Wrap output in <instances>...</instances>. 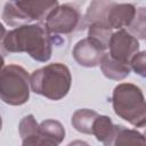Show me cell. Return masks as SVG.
Wrapping results in <instances>:
<instances>
[{
  "instance_id": "obj_1",
  "label": "cell",
  "mask_w": 146,
  "mask_h": 146,
  "mask_svg": "<svg viewBox=\"0 0 146 146\" xmlns=\"http://www.w3.org/2000/svg\"><path fill=\"white\" fill-rule=\"evenodd\" d=\"M2 46L8 52H26L42 63L49 60L52 52L50 34L41 24H27L9 31Z\"/></svg>"
},
{
  "instance_id": "obj_2",
  "label": "cell",
  "mask_w": 146,
  "mask_h": 146,
  "mask_svg": "<svg viewBox=\"0 0 146 146\" xmlns=\"http://www.w3.org/2000/svg\"><path fill=\"white\" fill-rule=\"evenodd\" d=\"M71 83V72L68 67L62 63L48 64L35 70L30 76L32 91L51 100L64 98L70 91Z\"/></svg>"
},
{
  "instance_id": "obj_3",
  "label": "cell",
  "mask_w": 146,
  "mask_h": 146,
  "mask_svg": "<svg viewBox=\"0 0 146 146\" xmlns=\"http://www.w3.org/2000/svg\"><path fill=\"white\" fill-rule=\"evenodd\" d=\"M113 110L130 124L143 128L146 123V106L141 89L133 83H120L113 90Z\"/></svg>"
},
{
  "instance_id": "obj_4",
  "label": "cell",
  "mask_w": 146,
  "mask_h": 146,
  "mask_svg": "<svg viewBox=\"0 0 146 146\" xmlns=\"http://www.w3.org/2000/svg\"><path fill=\"white\" fill-rule=\"evenodd\" d=\"M30 98V76L19 65L5 66L0 73V99L13 106L25 104Z\"/></svg>"
},
{
  "instance_id": "obj_5",
  "label": "cell",
  "mask_w": 146,
  "mask_h": 146,
  "mask_svg": "<svg viewBox=\"0 0 146 146\" xmlns=\"http://www.w3.org/2000/svg\"><path fill=\"white\" fill-rule=\"evenodd\" d=\"M80 18L81 15L76 7L72 5H58L47 16L44 27L49 34H67L75 30Z\"/></svg>"
},
{
  "instance_id": "obj_6",
  "label": "cell",
  "mask_w": 146,
  "mask_h": 146,
  "mask_svg": "<svg viewBox=\"0 0 146 146\" xmlns=\"http://www.w3.org/2000/svg\"><path fill=\"white\" fill-rule=\"evenodd\" d=\"M108 48L111 57L129 65L131 58L139 52V42L135 35L122 29L112 34Z\"/></svg>"
},
{
  "instance_id": "obj_7",
  "label": "cell",
  "mask_w": 146,
  "mask_h": 146,
  "mask_svg": "<svg viewBox=\"0 0 146 146\" xmlns=\"http://www.w3.org/2000/svg\"><path fill=\"white\" fill-rule=\"evenodd\" d=\"M136 7L131 3L112 2L106 14V25H108L112 30L129 27L136 16Z\"/></svg>"
},
{
  "instance_id": "obj_8",
  "label": "cell",
  "mask_w": 146,
  "mask_h": 146,
  "mask_svg": "<svg viewBox=\"0 0 146 146\" xmlns=\"http://www.w3.org/2000/svg\"><path fill=\"white\" fill-rule=\"evenodd\" d=\"M72 54L79 65L84 67H95L99 65L105 51L100 50L88 38H86L74 46Z\"/></svg>"
},
{
  "instance_id": "obj_9",
  "label": "cell",
  "mask_w": 146,
  "mask_h": 146,
  "mask_svg": "<svg viewBox=\"0 0 146 146\" xmlns=\"http://www.w3.org/2000/svg\"><path fill=\"white\" fill-rule=\"evenodd\" d=\"M17 6L22 9L25 16L32 21H43L54 10L58 2L56 0H43V1H16Z\"/></svg>"
},
{
  "instance_id": "obj_10",
  "label": "cell",
  "mask_w": 146,
  "mask_h": 146,
  "mask_svg": "<svg viewBox=\"0 0 146 146\" xmlns=\"http://www.w3.org/2000/svg\"><path fill=\"white\" fill-rule=\"evenodd\" d=\"M104 146H145V137L137 130L116 125L112 138Z\"/></svg>"
},
{
  "instance_id": "obj_11",
  "label": "cell",
  "mask_w": 146,
  "mask_h": 146,
  "mask_svg": "<svg viewBox=\"0 0 146 146\" xmlns=\"http://www.w3.org/2000/svg\"><path fill=\"white\" fill-rule=\"evenodd\" d=\"M103 74L111 80H123L130 74V66L122 62H119L111 57L108 54H105L99 63Z\"/></svg>"
},
{
  "instance_id": "obj_12",
  "label": "cell",
  "mask_w": 146,
  "mask_h": 146,
  "mask_svg": "<svg viewBox=\"0 0 146 146\" xmlns=\"http://www.w3.org/2000/svg\"><path fill=\"white\" fill-rule=\"evenodd\" d=\"M112 34H113L112 29L106 24L95 22L89 25L88 39L103 51H105L108 48V43Z\"/></svg>"
},
{
  "instance_id": "obj_13",
  "label": "cell",
  "mask_w": 146,
  "mask_h": 146,
  "mask_svg": "<svg viewBox=\"0 0 146 146\" xmlns=\"http://www.w3.org/2000/svg\"><path fill=\"white\" fill-rule=\"evenodd\" d=\"M97 116H98V113L96 111H92L89 108H80L73 113L71 122L73 128L79 132L91 135L92 124Z\"/></svg>"
},
{
  "instance_id": "obj_14",
  "label": "cell",
  "mask_w": 146,
  "mask_h": 146,
  "mask_svg": "<svg viewBox=\"0 0 146 146\" xmlns=\"http://www.w3.org/2000/svg\"><path fill=\"white\" fill-rule=\"evenodd\" d=\"M115 127H116V124H114L108 116L98 115L94 121L91 135H94L97 138V140L102 141L105 145L112 138V136L115 131Z\"/></svg>"
},
{
  "instance_id": "obj_15",
  "label": "cell",
  "mask_w": 146,
  "mask_h": 146,
  "mask_svg": "<svg viewBox=\"0 0 146 146\" xmlns=\"http://www.w3.org/2000/svg\"><path fill=\"white\" fill-rule=\"evenodd\" d=\"M2 19L5 21L6 24L10 26H18V27L31 23L30 19L22 11V9L17 6L16 1H10L5 5L3 13H2Z\"/></svg>"
},
{
  "instance_id": "obj_16",
  "label": "cell",
  "mask_w": 146,
  "mask_h": 146,
  "mask_svg": "<svg viewBox=\"0 0 146 146\" xmlns=\"http://www.w3.org/2000/svg\"><path fill=\"white\" fill-rule=\"evenodd\" d=\"M111 5L112 2H108V1H92L84 16L86 23L92 24L95 22H98V23L106 24V14Z\"/></svg>"
},
{
  "instance_id": "obj_17",
  "label": "cell",
  "mask_w": 146,
  "mask_h": 146,
  "mask_svg": "<svg viewBox=\"0 0 146 146\" xmlns=\"http://www.w3.org/2000/svg\"><path fill=\"white\" fill-rule=\"evenodd\" d=\"M39 131L43 136L55 140L58 145L65 138V129L63 124L56 120H44L39 124Z\"/></svg>"
},
{
  "instance_id": "obj_18",
  "label": "cell",
  "mask_w": 146,
  "mask_h": 146,
  "mask_svg": "<svg viewBox=\"0 0 146 146\" xmlns=\"http://www.w3.org/2000/svg\"><path fill=\"white\" fill-rule=\"evenodd\" d=\"M22 146H58V144L55 140L40 133L38 130L35 133L23 138Z\"/></svg>"
},
{
  "instance_id": "obj_19",
  "label": "cell",
  "mask_w": 146,
  "mask_h": 146,
  "mask_svg": "<svg viewBox=\"0 0 146 146\" xmlns=\"http://www.w3.org/2000/svg\"><path fill=\"white\" fill-rule=\"evenodd\" d=\"M145 8L141 7L139 9H137L136 11V16L131 23V25L129 26L130 32H132L133 34H136L137 36H139L140 39L145 38Z\"/></svg>"
},
{
  "instance_id": "obj_20",
  "label": "cell",
  "mask_w": 146,
  "mask_h": 146,
  "mask_svg": "<svg viewBox=\"0 0 146 146\" xmlns=\"http://www.w3.org/2000/svg\"><path fill=\"white\" fill-rule=\"evenodd\" d=\"M18 130H19V135H21V137L23 139V138H25V137H27L30 135L35 133L39 130V124L35 121L34 116L32 114H29V115L24 116L22 119V121L19 122Z\"/></svg>"
},
{
  "instance_id": "obj_21",
  "label": "cell",
  "mask_w": 146,
  "mask_h": 146,
  "mask_svg": "<svg viewBox=\"0 0 146 146\" xmlns=\"http://www.w3.org/2000/svg\"><path fill=\"white\" fill-rule=\"evenodd\" d=\"M130 68H132L140 76H146V64H145V51L137 52L129 63Z\"/></svg>"
},
{
  "instance_id": "obj_22",
  "label": "cell",
  "mask_w": 146,
  "mask_h": 146,
  "mask_svg": "<svg viewBox=\"0 0 146 146\" xmlns=\"http://www.w3.org/2000/svg\"><path fill=\"white\" fill-rule=\"evenodd\" d=\"M67 146H89V144L83 140H74V141H71Z\"/></svg>"
},
{
  "instance_id": "obj_23",
  "label": "cell",
  "mask_w": 146,
  "mask_h": 146,
  "mask_svg": "<svg viewBox=\"0 0 146 146\" xmlns=\"http://www.w3.org/2000/svg\"><path fill=\"white\" fill-rule=\"evenodd\" d=\"M6 29H5V26L0 23V42L1 41H3V39H5V36H6Z\"/></svg>"
},
{
  "instance_id": "obj_24",
  "label": "cell",
  "mask_w": 146,
  "mask_h": 146,
  "mask_svg": "<svg viewBox=\"0 0 146 146\" xmlns=\"http://www.w3.org/2000/svg\"><path fill=\"white\" fill-rule=\"evenodd\" d=\"M3 67H5V62H3V57L0 55V73H1V71L3 70Z\"/></svg>"
},
{
  "instance_id": "obj_25",
  "label": "cell",
  "mask_w": 146,
  "mask_h": 146,
  "mask_svg": "<svg viewBox=\"0 0 146 146\" xmlns=\"http://www.w3.org/2000/svg\"><path fill=\"white\" fill-rule=\"evenodd\" d=\"M1 127H2V119H1V116H0V130H1Z\"/></svg>"
}]
</instances>
